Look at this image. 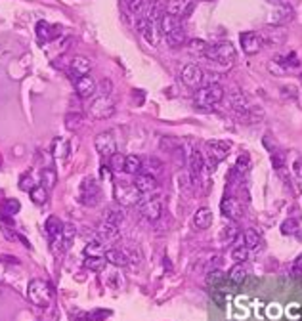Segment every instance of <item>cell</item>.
Returning <instances> with one entry per match:
<instances>
[{
  "label": "cell",
  "instance_id": "6da1fadb",
  "mask_svg": "<svg viewBox=\"0 0 302 321\" xmlns=\"http://www.w3.org/2000/svg\"><path fill=\"white\" fill-rule=\"evenodd\" d=\"M208 60H212L214 63L222 65V67H232L235 61V48L232 42H218V44H208L207 52H205Z\"/></svg>",
  "mask_w": 302,
  "mask_h": 321
},
{
  "label": "cell",
  "instance_id": "7a4b0ae2",
  "mask_svg": "<svg viewBox=\"0 0 302 321\" xmlns=\"http://www.w3.org/2000/svg\"><path fill=\"white\" fill-rule=\"evenodd\" d=\"M115 201L122 208L142 205V193L134 184H115Z\"/></svg>",
  "mask_w": 302,
  "mask_h": 321
},
{
  "label": "cell",
  "instance_id": "3957f363",
  "mask_svg": "<svg viewBox=\"0 0 302 321\" xmlns=\"http://www.w3.org/2000/svg\"><path fill=\"white\" fill-rule=\"evenodd\" d=\"M27 298L35 306H48L52 300V289L42 279H33L27 287Z\"/></svg>",
  "mask_w": 302,
  "mask_h": 321
},
{
  "label": "cell",
  "instance_id": "277c9868",
  "mask_svg": "<svg viewBox=\"0 0 302 321\" xmlns=\"http://www.w3.org/2000/svg\"><path fill=\"white\" fill-rule=\"evenodd\" d=\"M80 201L87 207H98L102 201V188L94 176H87L80 184Z\"/></svg>",
  "mask_w": 302,
  "mask_h": 321
},
{
  "label": "cell",
  "instance_id": "5b68a950",
  "mask_svg": "<svg viewBox=\"0 0 302 321\" xmlns=\"http://www.w3.org/2000/svg\"><path fill=\"white\" fill-rule=\"evenodd\" d=\"M224 100V90L218 84H208V86H203L197 90L195 94V104L201 105V107H212V105H218Z\"/></svg>",
  "mask_w": 302,
  "mask_h": 321
},
{
  "label": "cell",
  "instance_id": "8992f818",
  "mask_svg": "<svg viewBox=\"0 0 302 321\" xmlns=\"http://www.w3.org/2000/svg\"><path fill=\"white\" fill-rule=\"evenodd\" d=\"M88 115L96 119V121H102V119H109L115 115V104L113 100H109V96H98L94 102L88 107Z\"/></svg>",
  "mask_w": 302,
  "mask_h": 321
},
{
  "label": "cell",
  "instance_id": "52a82bcc",
  "mask_svg": "<svg viewBox=\"0 0 302 321\" xmlns=\"http://www.w3.org/2000/svg\"><path fill=\"white\" fill-rule=\"evenodd\" d=\"M96 151L104 159H111L115 153H117V140L113 136V132H100L94 140Z\"/></svg>",
  "mask_w": 302,
  "mask_h": 321
},
{
  "label": "cell",
  "instance_id": "ba28073f",
  "mask_svg": "<svg viewBox=\"0 0 302 321\" xmlns=\"http://www.w3.org/2000/svg\"><path fill=\"white\" fill-rule=\"evenodd\" d=\"M239 40H241L243 52L247 54V56H254V54H258V50L262 48L264 36L260 35V33H256V31H247V33H241Z\"/></svg>",
  "mask_w": 302,
  "mask_h": 321
},
{
  "label": "cell",
  "instance_id": "9c48e42d",
  "mask_svg": "<svg viewBox=\"0 0 302 321\" xmlns=\"http://www.w3.org/2000/svg\"><path fill=\"white\" fill-rule=\"evenodd\" d=\"M222 214H224L228 220H232V222H237V220H241L243 214H245V207H243V203L239 199H235V197H226L222 201Z\"/></svg>",
  "mask_w": 302,
  "mask_h": 321
},
{
  "label": "cell",
  "instance_id": "30bf717a",
  "mask_svg": "<svg viewBox=\"0 0 302 321\" xmlns=\"http://www.w3.org/2000/svg\"><path fill=\"white\" fill-rule=\"evenodd\" d=\"M182 82L190 88H199V84L203 82V69L195 65V63H188L184 69H182Z\"/></svg>",
  "mask_w": 302,
  "mask_h": 321
},
{
  "label": "cell",
  "instance_id": "8fae6325",
  "mask_svg": "<svg viewBox=\"0 0 302 321\" xmlns=\"http://www.w3.org/2000/svg\"><path fill=\"white\" fill-rule=\"evenodd\" d=\"M140 212H142L147 220H151V222L159 220L161 214H163V201H161V197H153V199L142 203V205H140Z\"/></svg>",
  "mask_w": 302,
  "mask_h": 321
},
{
  "label": "cell",
  "instance_id": "7c38bea8",
  "mask_svg": "<svg viewBox=\"0 0 302 321\" xmlns=\"http://www.w3.org/2000/svg\"><path fill=\"white\" fill-rule=\"evenodd\" d=\"M134 186L138 188V191L142 193V195H146V193H153V191L159 190V182H157V178L153 176V174H149V172L136 174Z\"/></svg>",
  "mask_w": 302,
  "mask_h": 321
},
{
  "label": "cell",
  "instance_id": "4fadbf2b",
  "mask_svg": "<svg viewBox=\"0 0 302 321\" xmlns=\"http://www.w3.org/2000/svg\"><path fill=\"white\" fill-rule=\"evenodd\" d=\"M212 222H214V214H212V210L207 207L199 208L197 212L193 214V227L199 230V232L208 230V227L212 226Z\"/></svg>",
  "mask_w": 302,
  "mask_h": 321
},
{
  "label": "cell",
  "instance_id": "5bb4252c",
  "mask_svg": "<svg viewBox=\"0 0 302 321\" xmlns=\"http://www.w3.org/2000/svg\"><path fill=\"white\" fill-rule=\"evenodd\" d=\"M203 166H205V157L201 153V149L193 148L190 153V172H191V182L193 184L199 182V176H201Z\"/></svg>",
  "mask_w": 302,
  "mask_h": 321
},
{
  "label": "cell",
  "instance_id": "9a60e30c",
  "mask_svg": "<svg viewBox=\"0 0 302 321\" xmlns=\"http://www.w3.org/2000/svg\"><path fill=\"white\" fill-rule=\"evenodd\" d=\"M191 8H193V0H170L166 4V14L174 18H184L190 14Z\"/></svg>",
  "mask_w": 302,
  "mask_h": 321
},
{
  "label": "cell",
  "instance_id": "2e32d148",
  "mask_svg": "<svg viewBox=\"0 0 302 321\" xmlns=\"http://www.w3.org/2000/svg\"><path fill=\"white\" fill-rule=\"evenodd\" d=\"M104 256H105V260H107V264L119 266V268H124V266L130 264L128 254L124 252V249H107Z\"/></svg>",
  "mask_w": 302,
  "mask_h": 321
},
{
  "label": "cell",
  "instance_id": "e0dca14e",
  "mask_svg": "<svg viewBox=\"0 0 302 321\" xmlns=\"http://www.w3.org/2000/svg\"><path fill=\"white\" fill-rule=\"evenodd\" d=\"M230 104H232V107L235 109V113L239 115L241 119L247 121V115H249V109H250L247 98H245L243 94H239V92H235V94L230 96Z\"/></svg>",
  "mask_w": 302,
  "mask_h": 321
},
{
  "label": "cell",
  "instance_id": "ac0fdd59",
  "mask_svg": "<svg viewBox=\"0 0 302 321\" xmlns=\"http://www.w3.org/2000/svg\"><path fill=\"white\" fill-rule=\"evenodd\" d=\"M207 146H208L210 155L214 157L216 161H222V159H224V157L230 153V149H232L230 142H222V140H210Z\"/></svg>",
  "mask_w": 302,
  "mask_h": 321
},
{
  "label": "cell",
  "instance_id": "d6986e66",
  "mask_svg": "<svg viewBox=\"0 0 302 321\" xmlns=\"http://www.w3.org/2000/svg\"><path fill=\"white\" fill-rule=\"evenodd\" d=\"M71 73L73 75H77L78 78L80 77H88V73H90V69H92V63H90V60H87V58H82V56H77V58H73L71 60Z\"/></svg>",
  "mask_w": 302,
  "mask_h": 321
},
{
  "label": "cell",
  "instance_id": "ffe728a7",
  "mask_svg": "<svg viewBox=\"0 0 302 321\" xmlns=\"http://www.w3.org/2000/svg\"><path fill=\"white\" fill-rule=\"evenodd\" d=\"M75 88H77V94L80 96V98H84V100H88V98H92V96L96 94V82L90 77L77 78Z\"/></svg>",
  "mask_w": 302,
  "mask_h": 321
},
{
  "label": "cell",
  "instance_id": "44dd1931",
  "mask_svg": "<svg viewBox=\"0 0 302 321\" xmlns=\"http://www.w3.org/2000/svg\"><path fill=\"white\" fill-rule=\"evenodd\" d=\"M117 235H119V227L105 222V220L98 226V239L102 243H111L113 239H117Z\"/></svg>",
  "mask_w": 302,
  "mask_h": 321
},
{
  "label": "cell",
  "instance_id": "7402d4cb",
  "mask_svg": "<svg viewBox=\"0 0 302 321\" xmlns=\"http://www.w3.org/2000/svg\"><path fill=\"white\" fill-rule=\"evenodd\" d=\"M104 220L105 222H109V224H113V226L121 227L122 224H124V220H126V214H124V210H122L121 205H117V207H109L105 210Z\"/></svg>",
  "mask_w": 302,
  "mask_h": 321
},
{
  "label": "cell",
  "instance_id": "603a6c76",
  "mask_svg": "<svg viewBox=\"0 0 302 321\" xmlns=\"http://www.w3.org/2000/svg\"><path fill=\"white\" fill-rule=\"evenodd\" d=\"M69 151H71V146L69 142L65 138H56L54 140V146H52V153L56 159H60V161H63V159H67L69 157Z\"/></svg>",
  "mask_w": 302,
  "mask_h": 321
},
{
  "label": "cell",
  "instance_id": "cb8c5ba5",
  "mask_svg": "<svg viewBox=\"0 0 302 321\" xmlns=\"http://www.w3.org/2000/svg\"><path fill=\"white\" fill-rule=\"evenodd\" d=\"M58 31H60V29H58V27H52L48 21H38V23H36V35H38L40 40H52Z\"/></svg>",
  "mask_w": 302,
  "mask_h": 321
},
{
  "label": "cell",
  "instance_id": "d4e9b609",
  "mask_svg": "<svg viewBox=\"0 0 302 321\" xmlns=\"http://www.w3.org/2000/svg\"><path fill=\"white\" fill-rule=\"evenodd\" d=\"M144 168V163L138 155H126L124 157V170L126 174H140Z\"/></svg>",
  "mask_w": 302,
  "mask_h": 321
},
{
  "label": "cell",
  "instance_id": "484cf974",
  "mask_svg": "<svg viewBox=\"0 0 302 321\" xmlns=\"http://www.w3.org/2000/svg\"><path fill=\"white\" fill-rule=\"evenodd\" d=\"M178 19L180 18H174L170 14H163V18L159 19V27H161V31H163L164 35H168V33H172L176 29H180Z\"/></svg>",
  "mask_w": 302,
  "mask_h": 321
},
{
  "label": "cell",
  "instance_id": "4316f807",
  "mask_svg": "<svg viewBox=\"0 0 302 321\" xmlns=\"http://www.w3.org/2000/svg\"><path fill=\"white\" fill-rule=\"evenodd\" d=\"M84 254L87 256H104L105 243H102L98 237H92L90 243H87V247H84Z\"/></svg>",
  "mask_w": 302,
  "mask_h": 321
},
{
  "label": "cell",
  "instance_id": "83f0119b",
  "mask_svg": "<svg viewBox=\"0 0 302 321\" xmlns=\"http://www.w3.org/2000/svg\"><path fill=\"white\" fill-rule=\"evenodd\" d=\"M163 10H164V6L161 0H151V2H149V8H147V19H149L151 23L159 21L164 14Z\"/></svg>",
  "mask_w": 302,
  "mask_h": 321
},
{
  "label": "cell",
  "instance_id": "f1b7e54d",
  "mask_svg": "<svg viewBox=\"0 0 302 321\" xmlns=\"http://www.w3.org/2000/svg\"><path fill=\"white\" fill-rule=\"evenodd\" d=\"M220 237L224 239L226 243H233L237 237H239V226L235 224V222H228L224 227H222V232H220Z\"/></svg>",
  "mask_w": 302,
  "mask_h": 321
},
{
  "label": "cell",
  "instance_id": "f546056e",
  "mask_svg": "<svg viewBox=\"0 0 302 321\" xmlns=\"http://www.w3.org/2000/svg\"><path fill=\"white\" fill-rule=\"evenodd\" d=\"M245 278H247V268L243 264H235L230 269V273H228V279L232 281L233 285H241L243 281H245Z\"/></svg>",
  "mask_w": 302,
  "mask_h": 321
},
{
  "label": "cell",
  "instance_id": "4dcf8cb0",
  "mask_svg": "<svg viewBox=\"0 0 302 321\" xmlns=\"http://www.w3.org/2000/svg\"><path fill=\"white\" fill-rule=\"evenodd\" d=\"M166 44L170 46V48H180L186 44V31L184 29H176L172 33H168L166 35Z\"/></svg>",
  "mask_w": 302,
  "mask_h": 321
},
{
  "label": "cell",
  "instance_id": "1f68e13d",
  "mask_svg": "<svg viewBox=\"0 0 302 321\" xmlns=\"http://www.w3.org/2000/svg\"><path fill=\"white\" fill-rule=\"evenodd\" d=\"M61 230H63V222L58 216H50L46 220V234L50 235V239L58 237L61 234Z\"/></svg>",
  "mask_w": 302,
  "mask_h": 321
},
{
  "label": "cell",
  "instance_id": "d6a6232c",
  "mask_svg": "<svg viewBox=\"0 0 302 321\" xmlns=\"http://www.w3.org/2000/svg\"><path fill=\"white\" fill-rule=\"evenodd\" d=\"M19 210H21V205H19L18 199H6L0 207V214H6V216H16Z\"/></svg>",
  "mask_w": 302,
  "mask_h": 321
},
{
  "label": "cell",
  "instance_id": "836d02e7",
  "mask_svg": "<svg viewBox=\"0 0 302 321\" xmlns=\"http://www.w3.org/2000/svg\"><path fill=\"white\" fill-rule=\"evenodd\" d=\"M58 182V176H56V170L54 168H44L40 172V186H44L46 190L50 191Z\"/></svg>",
  "mask_w": 302,
  "mask_h": 321
},
{
  "label": "cell",
  "instance_id": "e575fe53",
  "mask_svg": "<svg viewBox=\"0 0 302 321\" xmlns=\"http://www.w3.org/2000/svg\"><path fill=\"white\" fill-rule=\"evenodd\" d=\"M29 197H31V201L35 205H44L48 201V190L44 186H36V188H33V190L29 191Z\"/></svg>",
  "mask_w": 302,
  "mask_h": 321
},
{
  "label": "cell",
  "instance_id": "d590c367",
  "mask_svg": "<svg viewBox=\"0 0 302 321\" xmlns=\"http://www.w3.org/2000/svg\"><path fill=\"white\" fill-rule=\"evenodd\" d=\"M105 266H107L105 256H87V260H84V268L92 269V271H102Z\"/></svg>",
  "mask_w": 302,
  "mask_h": 321
},
{
  "label": "cell",
  "instance_id": "8d00e7d4",
  "mask_svg": "<svg viewBox=\"0 0 302 321\" xmlns=\"http://www.w3.org/2000/svg\"><path fill=\"white\" fill-rule=\"evenodd\" d=\"M260 241V235L256 230H252V227H249V230H245L243 232V243H245V247H249V249H252V247H256Z\"/></svg>",
  "mask_w": 302,
  "mask_h": 321
},
{
  "label": "cell",
  "instance_id": "74e56055",
  "mask_svg": "<svg viewBox=\"0 0 302 321\" xmlns=\"http://www.w3.org/2000/svg\"><path fill=\"white\" fill-rule=\"evenodd\" d=\"M247 258H249V247L239 245V247H235L232 251V260L235 262V264H243Z\"/></svg>",
  "mask_w": 302,
  "mask_h": 321
},
{
  "label": "cell",
  "instance_id": "f35d334b",
  "mask_svg": "<svg viewBox=\"0 0 302 321\" xmlns=\"http://www.w3.org/2000/svg\"><path fill=\"white\" fill-rule=\"evenodd\" d=\"M82 124V115L80 113H67L65 115V126L67 130H77Z\"/></svg>",
  "mask_w": 302,
  "mask_h": 321
},
{
  "label": "cell",
  "instance_id": "ab89813d",
  "mask_svg": "<svg viewBox=\"0 0 302 321\" xmlns=\"http://www.w3.org/2000/svg\"><path fill=\"white\" fill-rule=\"evenodd\" d=\"M279 230H281V234L283 235H294L298 232V222H296L294 218H287V220L281 222Z\"/></svg>",
  "mask_w": 302,
  "mask_h": 321
},
{
  "label": "cell",
  "instance_id": "60d3db41",
  "mask_svg": "<svg viewBox=\"0 0 302 321\" xmlns=\"http://www.w3.org/2000/svg\"><path fill=\"white\" fill-rule=\"evenodd\" d=\"M250 168V157L247 153H241V155L237 157V161H235V170L241 174H247Z\"/></svg>",
  "mask_w": 302,
  "mask_h": 321
},
{
  "label": "cell",
  "instance_id": "b9f144b4",
  "mask_svg": "<svg viewBox=\"0 0 302 321\" xmlns=\"http://www.w3.org/2000/svg\"><path fill=\"white\" fill-rule=\"evenodd\" d=\"M19 188H21L23 191H31L33 188H36V180L29 172L23 174V176H21V180H19Z\"/></svg>",
  "mask_w": 302,
  "mask_h": 321
},
{
  "label": "cell",
  "instance_id": "7bdbcfd3",
  "mask_svg": "<svg viewBox=\"0 0 302 321\" xmlns=\"http://www.w3.org/2000/svg\"><path fill=\"white\" fill-rule=\"evenodd\" d=\"M96 90H100V96H109L113 90L111 78H102V80L96 84Z\"/></svg>",
  "mask_w": 302,
  "mask_h": 321
},
{
  "label": "cell",
  "instance_id": "ee69618b",
  "mask_svg": "<svg viewBox=\"0 0 302 321\" xmlns=\"http://www.w3.org/2000/svg\"><path fill=\"white\" fill-rule=\"evenodd\" d=\"M147 170H149V174L157 176V174L163 170V163L157 157H151V159H147Z\"/></svg>",
  "mask_w": 302,
  "mask_h": 321
},
{
  "label": "cell",
  "instance_id": "f6af8a7d",
  "mask_svg": "<svg viewBox=\"0 0 302 321\" xmlns=\"http://www.w3.org/2000/svg\"><path fill=\"white\" fill-rule=\"evenodd\" d=\"M190 48L193 50V52L205 54V52H207V48H208V42H205V40H201V38H191Z\"/></svg>",
  "mask_w": 302,
  "mask_h": 321
},
{
  "label": "cell",
  "instance_id": "bcb514c9",
  "mask_svg": "<svg viewBox=\"0 0 302 321\" xmlns=\"http://www.w3.org/2000/svg\"><path fill=\"white\" fill-rule=\"evenodd\" d=\"M226 276L220 271V269H212V273H208L207 276V281H208V285H220L218 281H224Z\"/></svg>",
  "mask_w": 302,
  "mask_h": 321
},
{
  "label": "cell",
  "instance_id": "7dc6e473",
  "mask_svg": "<svg viewBox=\"0 0 302 321\" xmlns=\"http://www.w3.org/2000/svg\"><path fill=\"white\" fill-rule=\"evenodd\" d=\"M124 4H126V10L132 14H138L144 8V0H124Z\"/></svg>",
  "mask_w": 302,
  "mask_h": 321
},
{
  "label": "cell",
  "instance_id": "c3c4849f",
  "mask_svg": "<svg viewBox=\"0 0 302 321\" xmlns=\"http://www.w3.org/2000/svg\"><path fill=\"white\" fill-rule=\"evenodd\" d=\"M285 165V153L283 151H274L272 153V166L274 168H281Z\"/></svg>",
  "mask_w": 302,
  "mask_h": 321
},
{
  "label": "cell",
  "instance_id": "681fc988",
  "mask_svg": "<svg viewBox=\"0 0 302 321\" xmlns=\"http://www.w3.org/2000/svg\"><path fill=\"white\" fill-rule=\"evenodd\" d=\"M109 163H111V168H115V170H124V155L115 153Z\"/></svg>",
  "mask_w": 302,
  "mask_h": 321
},
{
  "label": "cell",
  "instance_id": "f907efd6",
  "mask_svg": "<svg viewBox=\"0 0 302 321\" xmlns=\"http://www.w3.org/2000/svg\"><path fill=\"white\" fill-rule=\"evenodd\" d=\"M61 235H63V237H67L69 241H73V237L77 235V227L73 226V224H63V230H61Z\"/></svg>",
  "mask_w": 302,
  "mask_h": 321
},
{
  "label": "cell",
  "instance_id": "816d5d0a",
  "mask_svg": "<svg viewBox=\"0 0 302 321\" xmlns=\"http://www.w3.org/2000/svg\"><path fill=\"white\" fill-rule=\"evenodd\" d=\"M178 184H180L182 191H190L191 190V176H188V174H180V176H178Z\"/></svg>",
  "mask_w": 302,
  "mask_h": 321
},
{
  "label": "cell",
  "instance_id": "f5cc1de1",
  "mask_svg": "<svg viewBox=\"0 0 302 321\" xmlns=\"http://www.w3.org/2000/svg\"><path fill=\"white\" fill-rule=\"evenodd\" d=\"M109 313H111L109 310H105V312L104 310H98V312H94L92 315H88V317H90V321H102L104 317H107Z\"/></svg>",
  "mask_w": 302,
  "mask_h": 321
},
{
  "label": "cell",
  "instance_id": "db71d44e",
  "mask_svg": "<svg viewBox=\"0 0 302 321\" xmlns=\"http://www.w3.org/2000/svg\"><path fill=\"white\" fill-rule=\"evenodd\" d=\"M220 264H222V258H220V256H214L212 260L208 262V266H210L208 269H218L220 268Z\"/></svg>",
  "mask_w": 302,
  "mask_h": 321
},
{
  "label": "cell",
  "instance_id": "11a10c76",
  "mask_svg": "<svg viewBox=\"0 0 302 321\" xmlns=\"http://www.w3.org/2000/svg\"><path fill=\"white\" fill-rule=\"evenodd\" d=\"M293 268H294V271H302V254H298V256L294 258Z\"/></svg>",
  "mask_w": 302,
  "mask_h": 321
},
{
  "label": "cell",
  "instance_id": "9f6ffc18",
  "mask_svg": "<svg viewBox=\"0 0 302 321\" xmlns=\"http://www.w3.org/2000/svg\"><path fill=\"white\" fill-rule=\"evenodd\" d=\"M100 174H102V178H104V180H105V178H111V170H109L107 166H104V165L100 166Z\"/></svg>",
  "mask_w": 302,
  "mask_h": 321
},
{
  "label": "cell",
  "instance_id": "6f0895ef",
  "mask_svg": "<svg viewBox=\"0 0 302 321\" xmlns=\"http://www.w3.org/2000/svg\"><path fill=\"white\" fill-rule=\"evenodd\" d=\"M294 235L298 237V241H302V230H298V232H296V234H294Z\"/></svg>",
  "mask_w": 302,
  "mask_h": 321
},
{
  "label": "cell",
  "instance_id": "680465c9",
  "mask_svg": "<svg viewBox=\"0 0 302 321\" xmlns=\"http://www.w3.org/2000/svg\"><path fill=\"white\" fill-rule=\"evenodd\" d=\"M77 321H90V317H87V319H77Z\"/></svg>",
  "mask_w": 302,
  "mask_h": 321
},
{
  "label": "cell",
  "instance_id": "91938a15",
  "mask_svg": "<svg viewBox=\"0 0 302 321\" xmlns=\"http://www.w3.org/2000/svg\"><path fill=\"white\" fill-rule=\"evenodd\" d=\"M0 165H2V155H0Z\"/></svg>",
  "mask_w": 302,
  "mask_h": 321
}]
</instances>
